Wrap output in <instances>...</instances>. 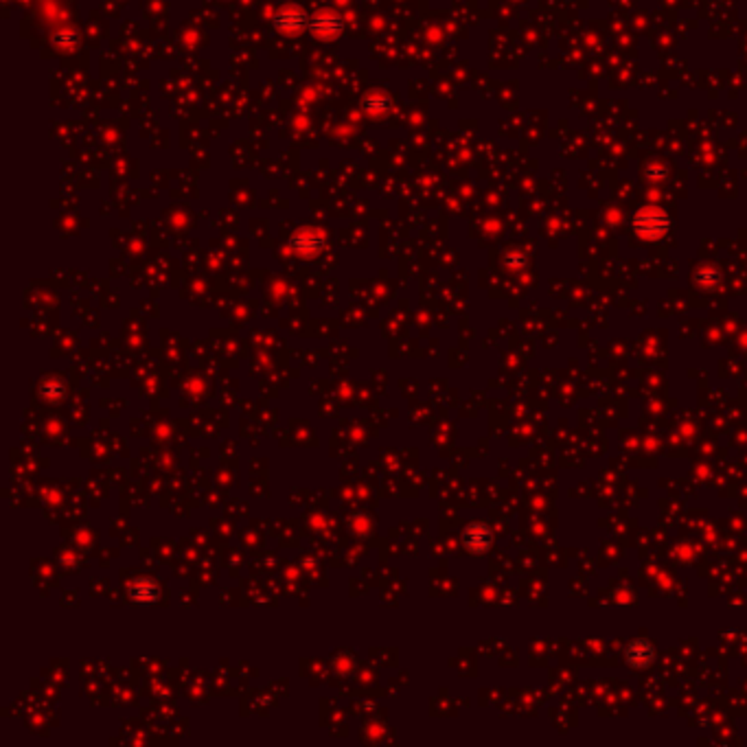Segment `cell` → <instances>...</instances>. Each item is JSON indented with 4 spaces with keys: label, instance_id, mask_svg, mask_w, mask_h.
<instances>
[{
    "label": "cell",
    "instance_id": "1",
    "mask_svg": "<svg viewBox=\"0 0 747 747\" xmlns=\"http://www.w3.org/2000/svg\"><path fill=\"white\" fill-rule=\"evenodd\" d=\"M627 662L636 668H645L653 662V647L649 640H634L625 651Z\"/></svg>",
    "mask_w": 747,
    "mask_h": 747
},
{
    "label": "cell",
    "instance_id": "2",
    "mask_svg": "<svg viewBox=\"0 0 747 747\" xmlns=\"http://www.w3.org/2000/svg\"><path fill=\"white\" fill-rule=\"evenodd\" d=\"M312 31L323 40H331L342 31V20L338 16H320L312 20Z\"/></svg>",
    "mask_w": 747,
    "mask_h": 747
},
{
    "label": "cell",
    "instance_id": "3",
    "mask_svg": "<svg viewBox=\"0 0 747 747\" xmlns=\"http://www.w3.org/2000/svg\"><path fill=\"white\" fill-rule=\"evenodd\" d=\"M465 542H467V548L473 550V552H482L489 548V544H491V533L486 531V526L482 524H473L467 528V535H465Z\"/></svg>",
    "mask_w": 747,
    "mask_h": 747
},
{
    "label": "cell",
    "instance_id": "4",
    "mask_svg": "<svg viewBox=\"0 0 747 747\" xmlns=\"http://www.w3.org/2000/svg\"><path fill=\"white\" fill-rule=\"evenodd\" d=\"M305 14L299 9H283L281 14L276 16V29L278 31H299L303 24H305Z\"/></svg>",
    "mask_w": 747,
    "mask_h": 747
}]
</instances>
